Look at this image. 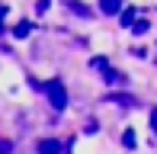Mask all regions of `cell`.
<instances>
[{
	"label": "cell",
	"instance_id": "1",
	"mask_svg": "<svg viewBox=\"0 0 157 154\" xmlns=\"http://www.w3.org/2000/svg\"><path fill=\"white\" fill-rule=\"evenodd\" d=\"M45 93H48V103H52L55 109H64L67 106V90H64V83L58 77H52V80L45 83Z\"/></svg>",
	"mask_w": 157,
	"mask_h": 154
},
{
	"label": "cell",
	"instance_id": "2",
	"mask_svg": "<svg viewBox=\"0 0 157 154\" xmlns=\"http://www.w3.org/2000/svg\"><path fill=\"white\" fill-rule=\"evenodd\" d=\"M39 154H61V141H55V138L39 141Z\"/></svg>",
	"mask_w": 157,
	"mask_h": 154
},
{
	"label": "cell",
	"instance_id": "3",
	"mask_svg": "<svg viewBox=\"0 0 157 154\" xmlns=\"http://www.w3.org/2000/svg\"><path fill=\"white\" fill-rule=\"evenodd\" d=\"M103 13H122V0H99Z\"/></svg>",
	"mask_w": 157,
	"mask_h": 154
},
{
	"label": "cell",
	"instance_id": "4",
	"mask_svg": "<svg viewBox=\"0 0 157 154\" xmlns=\"http://www.w3.org/2000/svg\"><path fill=\"white\" fill-rule=\"evenodd\" d=\"M29 32H32V23H19V26H13V36H16V39H26Z\"/></svg>",
	"mask_w": 157,
	"mask_h": 154
},
{
	"label": "cell",
	"instance_id": "5",
	"mask_svg": "<svg viewBox=\"0 0 157 154\" xmlns=\"http://www.w3.org/2000/svg\"><path fill=\"white\" fill-rule=\"evenodd\" d=\"M132 32H135V36H144V32H147V19H135Z\"/></svg>",
	"mask_w": 157,
	"mask_h": 154
},
{
	"label": "cell",
	"instance_id": "6",
	"mask_svg": "<svg viewBox=\"0 0 157 154\" xmlns=\"http://www.w3.org/2000/svg\"><path fill=\"white\" fill-rule=\"evenodd\" d=\"M122 144H125V148H135V132H132V129L122 132Z\"/></svg>",
	"mask_w": 157,
	"mask_h": 154
},
{
	"label": "cell",
	"instance_id": "7",
	"mask_svg": "<svg viewBox=\"0 0 157 154\" xmlns=\"http://www.w3.org/2000/svg\"><path fill=\"white\" fill-rule=\"evenodd\" d=\"M122 26H135V10H132V6L122 10Z\"/></svg>",
	"mask_w": 157,
	"mask_h": 154
},
{
	"label": "cell",
	"instance_id": "8",
	"mask_svg": "<svg viewBox=\"0 0 157 154\" xmlns=\"http://www.w3.org/2000/svg\"><path fill=\"white\" fill-rule=\"evenodd\" d=\"M90 64H93L96 71H109V64H106V58H93V61H90Z\"/></svg>",
	"mask_w": 157,
	"mask_h": 154
},
{
	"label": "cell",
	"instance_id": "9",
	"mask_svg": "<svg viewBox=\"0 0 157 154\" xmlns=\"http://www.w3.org/2000/svg\"><path fill=\"white\" fill-rule=\"evenodd\" d=\"M151 129H154V135H157V106L151 109Z\"/></svg>",
	"mask_w": 157,
	"mask_h": 154
},
{
	"label": "cell",
	"instance_id": "10",
	"mask_svg": "<svg viewBox=\"0 0 157 154\" xmlns=\"http://www.w3.org/2000/svg\"><path fill=\"white\" fill-rule=\"evenodd\" d=\"M48 3H52V0H39V3H35V10H39V13H45V10H48Z\"/></svg>",
	"mask_w": 157,
	"mask_h": 154
},
{
	"label": "cell",
	"instance_id": "11",
	"mask_svg": "<svg viewBox=\"0 0 157 154\" xmlns=\"http://www.w3.org/2000/svg\"><path fill=\"white\" fill-rule=\"evenodd\" d=\"M3 13H6V6H0V23H3ZM0 29H3V26H0Z\"/></svg>",
	"mask_w": 157,
	"mask_h": 154
}]
</instances>
